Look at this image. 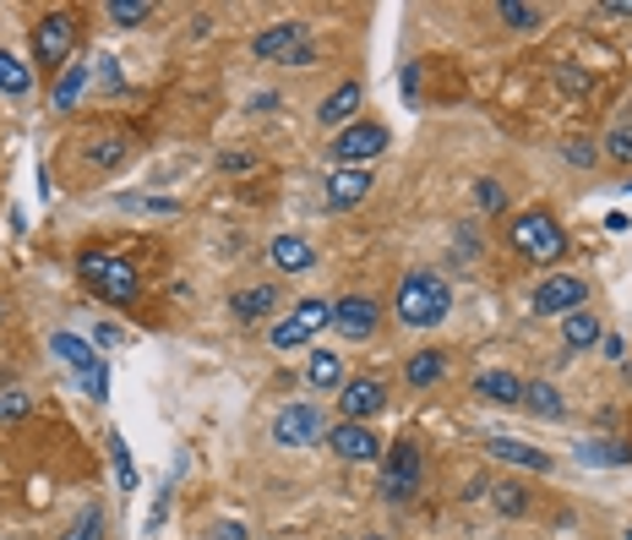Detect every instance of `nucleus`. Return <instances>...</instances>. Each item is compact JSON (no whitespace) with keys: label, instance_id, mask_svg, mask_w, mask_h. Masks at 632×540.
<instances>
[{"label":"nucleus","instance_id":"nucleus-1","mask_svg":"<svg viewBox=\"0 0 632 540\" xmlns=\"http://www.w3.org/2000/svg\"><path fill=\"white\" fill-rule=\"evenodd\" d=\"M447 306H452V289H447L442 273H404V284H398V295H393V312H398V323L404 328H437L447 317Z\"/></svg>","mask_w":632,"mask_h":540},{"label":"nucleus","instance_id":"nucleus-2","mask_svg":"<svg viewBox=\"0 0 632 540\" xmlns=\"http://www.w3.org/2000/svg\"><path fill=\"white\" fill-rule=\"evenodd\" d=\"M77 273H82V284H88L99 300H110V306H131L136 289H142L136 268H131L126 257H110V252H82Z\"/></svg>","mask_w":632,"mask_h":540},{"label":"nucleus","instance_id":"nucleus-3","mask_svg":"<svg viewBox=\"0 0 632 540\" xmlns=\"http://www.w3.org/2000/svg\"><path fill=\"white\" fill-rule=\"evenodd\" d=\"M256 61H273V67H312L316 61V39L312 22H273L252 39Z\"/></svg>","mask_w":632,"mask_h":540},{"label":"nucleus","instance_id":"nucleus-4","mask_svg":"<svg viewBox=\"0 0 632 540\" xmlns=\"http://www.w3.org/2000/svg\"><path fill=\"white\" fill-rule=\"evenodd\" d=\"M507 241H512V252H518V257H529V263H557V257L568 252V235H562V224H557L546 207L518 213Z\"/></svg>","mask_w":632,"mask_h":540},{"label":"nucleus","instance_id":"nucleus-5","mask_svg":"<svg viewBox=\"0 0 632 540\" xmlns=\"http://www.w3.org/2000/svg\"><path fill=\"white\" fill-rule=\"evenodd\" d=\"M71 50H77V17H71V11H44V17L33 22V61L65 71Z\"/></svg>","mask_w":632,"mask_h":540},{"label":"nucleus","instance_id":"nucleus-6","mask_svg":"<svg viewBox=\"0 0 632 540\" xmlns=\"http://www.w3.org/2000/svg\"><path fill=\"white\" fill-rule=\"evenodd\" d=\"M327 437V415L306 399H295V405H284L273 415V442L278 448H316Z\"/></svg>","mask_w":632,"mask_h":540},{"label":"nucleus","instance_id":"nucleus-7","mask_svg":"<svg viewBox=\"0 0 632 540\" xmlns=\"http://www.w3.org/2000/svg\"><path fill=\"white\" fill-rule=\"evenodd\" d=\"M50 349H55V360H65V366L82 377V388H88L99 405L110 399V366H104V360H99L82 338H77V334H50Z\"/></svg>","mask_w":632,"mask_h":540},{"label":"nucleus","instance_id":"nucleus-8","mask_svg":"<svg viewBox=\"0 0 632 540\" xmlns=\"http://www.w3.org/2000/svg\"><path fill=\"white\" fill-rule=\"evenodd\" d=\"M327 153L338 159V170H366L377 153H387V126H377V121H355V126H344V132L333 136Z\"/></svg>","mask_w":632,"mask_h":540},{"label":"nucleus","instance_id":"nucleus-9","mask_svg":"<svg viewBox=\"0 0 632 540\" xmlns=\"http://www.w3.org/2000/svg\"><path fill=\"white\" fill-rule=\"evenodd\" d=\"M583 300H589V284L578 273H551L534 289V317H572V312H583Z\"/></svg>","mask_w":632,"mask_h":540},{"label":"nucleus","instance_id":"nucleus-10","mask_svg":"<svg viewBox=\"0 0 632 540\" xmlns=\"http://www.w3.org/2000/svg\"><path fill=\"white\" fill-rule=\"evenodd\" d=\"M420 448L415 442H398L393 454H387V470H381V497L387 502H409L415 491H420Z\"/></svg>","mask_w":632,"mask_h":540},{"label":"nucleus","instance_id":"nucleus-11","mask_svg":"<svg viewBox=\"0 0 632 540\" xmlns=\"http://www.w3.org/2000/svg\"><path fill=\"white\" fill-rule=\"evenodd\" d=\"M327 448H333L344 465H366V459H377V454H381L377 431H371V426H360V420L333 426V431H327Z\"/></svg>","mask_w":632,"mask_h":540},{"label":"nucleus","instance_id":"nucleus-12","mask_svg":"<svg viewBox=\"0 0 632 540\" xmlns=\"http://www.w3.org/2000/svg\"><path fill=\"white\" fill-rule=\"evenodd\" d=\"M377 317H381V306L371 295H344V300H333V328L344 338H371L377 334Z\"/></svg>","mask_w":632,"mask_h":540},{"label":"nucleus","instance_id":"nucleus-13","mask_svg":"<svg viewBox=\"0 0 632 540\" xmlns=\"http://www.w3.org/2000/svg\"><path fill=\"white\" fill-rule=\"evenodd\" d=\"M387 405V388H381L377 377H360V383H344L338 388V415H349V420H360L366 426V415H377Z\"/></svg>","mask_w":632,"mask_h":540},{"label":"nucleus","instance_id":"nucleus-14","mask_svg":"<svg viewBox=\"0 0 632 540\" xmlns=\"http://www.w3.org/2000/svg\"><path fill=\"white\" fill-rule=\"evenodd\" d=\"M360 104H366V88H360V82H338V88L322 99L316 115H322V126H338V132H344V126H355Z\"/></svg>","mask_w":632,"mask_h":540},{"label":"nucleus","instance_id":"nucleus-15","mask_svg":"<svg viewBox=\"0 0 632 540\" xmlns=\"http://www.w3.org/2000/svg\"><path fill=\"white\" fill-rule=\"evenodd\" d=\"M486 454L502 459V465H518V470H534V475L551 470V454H546V448H529V442H512V437H491Z\"/></svg>","mask_w":632,"mask_h":540},{"label":"nucleus","instance_id":"nucleus-16","mask_svg":"<svg viewBox=\"0 0 632 540\" xmlns=\"http://www.w3.org/2000/svg\"><path fill=\"white\" fill-rule=\"evenodd\" d=\"M371 197V170H333L327 181V203L333 207H360Z\"/></svg>","mask_w":632,"mask_h":540},{"label":"nucleus","instance_id":"nucleus-17","mask_svg":"<svg viewBox=\"0 0 632 540\" xmlns=\"http://www.w3.org/2000/svg\"><path fill=\"white\" fill-rule=\"evenodd\" d=\"M0 93L6 99H28L33 93V67L17 50H0Z\"/></svg>","mask_w":632,"mask_h":540},{"label":"nucleus","instance_id":"nucleus-18","mask_svg":"<svg viewBox=\"0 0 632 540\" xmlns=\"http://www.w3.org/2000/svg\"><path fill=\"white\" fill-rule=\"evenodd\" d=\"M273 263L284 273H306L316 263V246L300 235H273Z\"/></svg>","mask_w":632,"mask_h":540},{"label":"nucleus","instance_id":"nucleus-19","mask_svg":"<svg viewBox=\"0 0 632 540\" xmlns=\"http://www.w3.org/2000/svg\"><path fill=\"white\" fill-rule=\"evenodd\" d=\"M442 371H447V355H442V349H420V355H409V366H404V383H409V388H431Z\"/></svg>","mask_w":632,"mask_h":540},{"label":"nucleus","instance_id":"nucleus-20","mask_svg":"<svg viewBox=\"0 0 632 540\" xmlns=\"http://www.w3.org/2000/svg\"><path fill=\"white\" fill-rule=\"evenodd\" d=\"M562 338H568V349H594L605 338V328L594 312H572V317H562Z\"/></svg>","mask_w":632,"mask_h":540},{"label":"nucleus","instance_id":"nucleus-21","mask_svg":"<svg viewBox=\"0 0 632 540\" xmlns=\"http://www.w3.org/2000/svg\"><path fill=\"white\" fill-rule=\"evenodd\" d=\"M306 383H312L316 394H327V388H344V360H338L333 349H316L312 366H306Z\"/></svg>","mask_w":632,"mask_h":540},{"label":"nucleus","instance_id":"nucleus-22","mask_svg":"<svg viewBox=\"0 0 632 540\" xmlns=\"http://www.w3.org/2000/svg\"><path fill=\"white\" fill-rule=\"evenodd\" d=\"M480 399H497V405H523V383L512 371H480Z\"/></svg>","mask_w":632,"mask_h":540},{"label":"nucleus","instance_id":"nucleus-23","mask_svg":"<svg viewBox=\"0 0 632 540\" xmlns=\"http://www.w3.org/2000/svg\"><path fill=\"white\" fill-rule=\"evenodd\" d=\"M278 295H284L278 284H256V289H241V295L230 300V312H235V317H262V312L278 306Z\"/></svg>","mask_w":632,"mask_h":540},{"label":"nucleus","instance_id":"nucleus-24","mask_svg":"<svg viewBox=\"0 0 632 540\" xmlns=\"http://www.w3.org/2000/svg\"><path fill=\"white\" fill-rule=\"evenodd\" d=\"M523 405L534 409L540 420H562V415H568V409H562V394H557L551 383H529V388H523Z\"/></svg>","mask_w":632,"mask_h":540},{"label":"nucleus","instance_id":"nucleus-25","mask_svg":"<svg viewBox=\"0 0 632 540\" xmlns=\"http://www.w3.org/2000/svg\"><path fill=\"white\" fill-rule=\"evenodd\" d=\"M126 153H131L126 136H93V142H88V159H93L99 170H115V164H126Z\"/></svg>","mask_w":632,"mask_h":540},{"label":"nucleus","instance_id":"nucleus-26","mask_svg":"<svg viewBox=\"0 0 632 540\" xmlns=\"http://www.w3.org/2000/svg\"><path fill=\"white\" fill-rule=\"evenodd\" d=\"M491 502H497V513H502V519H523V513H529V491H523V486H512V480L491 486Z\"/></svg>","mask_w":632,"mask_h":540},{"label":"nucleus","instance_id":"nucleus-27","mask_svg":"<svg viewBox=\"0 0 632 540\" xmlns=\"http://www.w3.org/2000/svg\"><path fill=\"white\" fill-rule=\"evenodd\" d=\"M312 328H306V323H300V317H295V312H289V317H284V323H278V328H273V349H306V344H312Z\"/></svg>","mask_w":632,"mask_h":540},{"label":"nucleus","instance_id":"nucleus-28","mask_svg":"<svg viewBox=\"0 0 632 540\" xmlns=\"http://www.w3.org/2000/svg\"><path fill=\"white\" fill-rule=\"evenodd\" d=\"M497 17H502L507 28H523V33L546 22V11H540V6H523V0H502V6H497Z\"/></svg>","mask_w":632,"mask_h":540},{"label":"nucleus","instance_id":"nucleus-29","mask_svg":"<svg viewBox=\"0 0 632 540\" xmlns=\"http://www.w3.org/2000/svg\"><path fill=\"white\" fill-rule=\"evenodd\" d=\"M104 17H110L115 28H136V22H147V17H153V6H147V0H110V6H104Z\"/></svg>","mask_w":632,"mask_h":540},{"label":"nucleus","instance_id":"nucleus-30","mask_svg":"<svg viewBox=\"0 0 632 540\" xmlns=\"http://www.w3.org/2000/svg\"><path fill=\"white\" fill-rule=\"evenodd\" d=\"M578 459H589V465H632V448H616V442H578Z\"/></svg>","mask_w":632,"mask_h":540},{"label":"nucleus","instance_id":"nucleus-31","mask_svg":"<svg viewBox=\"0 0 632 540\" xmlns=\"http://www.w3.org/2000/svg\"><path fill=\"white\" fill-rule=\"evenodd\" d=\"M82 88H88V67H65L61 82H55V110H71Z\"/></svg>","mask_w":632,"mask_h":540},{"label":"nucleus","instance_id":"nucleus-32","mask_svg":"<svg viewBox=\"0 0 632 540\" xmlns=\"http://www.w3.org/2000/svg\"><path fill=\"white\" fill-rule=\"evenodd\" d=\"M99 536H104V513H99V502H88L77 513V524L65 530V540H99Z\"/></svg>","mask_w":632,"mask_h":540},{"label":"nucleus","instance_id":"nucleus-33","mask_svg":"<svg viewBox=\"0 0 632 540\" xmlns=\"http://www.w3.org/2000/svg\"><path fill=\"white\" fill-rule=\"evenodd\" d=\"M605 153L616 159V164H632V121H616L611 136H605Z\"/></svg>","mask_w":632,"mask_h":540},{"label":"nucleus","instance_id":"nucleus-34","mask_svg":"<svg viewBox=\"0 0 632 540\" xmlns=\"http://www.w3.org/2000/svg\"><path fill=\"white\" fill-rule=\"evenodd\" d=\"M295 317H300V323H306V328H333V306H327V300H300V306H295Z\"/></svg>","mask_w":632,"mask_h":540},{"label":"nucleus","instance_id":"nucleus-35","mask_svg":"<svg viewBox=\"0 0 632 540\" xmlns=\"http://www.w3.org/2000/svg\"><path fill=\"white\" fill-rule=\"evenodd\" d=\"M110 459H115V480H121V486H136V470H131V454H126V442H121V437H110Z\"/></svg>","mask_w":632,"mask_h":540},{"label":"nucleus","instance_id":"nucleus-36","mask_svg":"<svg viewBox=\"0 0 632 540\" xmlns=\"http://www.w3.org/2000/svg\"><path fill=\"white\" fill-rule=\"evenodd\" d=\"M475 203L486 207V213H502V207H507V192L497 186V181H480V186H475Z\"/></svg>","mask_w":632,"mask_h":540},{"label":"nucleus","instance_id":"nucleus-37","mask_svg":"<svg viewBox=\"0 0 632 540\" xmlns=\"http://www.w3.org/2000/svg\"><path fill=\"white\" fill-rule=\"evenodd\" d=\"M28 415V394H0V420H22Z\"/></svg>","mask_w":632,"mask_h":540},{"label":"nucleus","instance_id":"nucleus-38","mask_svg":"<svg viewBox=\"0 0 632 540\" xmlns=\"http://www.w3.org/2000/svg\"><path fill=\"white\" fill-rule=\"evenodd\" d=\"M207 540H246V524H241V519H218V524L207 530Z\"/></svg>","mask_w":632,"mask_h":540},{"label":"nucleus","instance_id":"nucleus-39","mask_svg":"<svg viewBox=\"0 0 632 540\" xmlns=\"http://www.w3.org/2000/svg\"><path fill=\"white\" fill-rule=\"evenodd\" d=\"M568 164H578V170H589V164H594V147H589L583 136H578V142H568Z\"/></svg>","mask_w":632,"mask_h":540},{"label":"nucleus","instance_id":"nucleus-40","mask_svg":"<svg viewBox=\"0 0 632 540\" xmlns=\"http://www.w3.org/2000/svg\"><path fill=\"white\" fill-rule=\"evenodd\" d=\"M600 349H605L611 360H622V355H628V344H622V338H616V334H605V338H600Z\"/></svg>","mask_w":632,"mask_h":540},{"label":"nucleus","instance_id":"nucleus-41","mask_svg":"<svg viewBox=\"0 0 632 540\" xmlns=\"http://www.w3.org/2000/svg\"><path fill=\"white\" fill-rule=\"evenodd\" d=\"M256 159L252 153H224V170H252Z\"/></svg>","mask_w":632,"mask_h":540},{"label":"nucleus","instance_id":"nucleus-42","mask_svg":"<svg viewBox=\"0 0 632 540\" xmlns=\"http://www.w3.org/2000/svg\"><path fill=\"white\" fill-rule=\"evenodd\" d=\"M600 11H605V17H632V0H605Z\"/></svg>","mask_w":632,"mask_h":540},{"label":"nucleus","instance_id":"nucleus-43","mask_svg":"<svg viewBox=\"0 0 632 540\" xmlns=\"http://www.w3.org/2000/svg\"><path fill=\"white\" fill-rule=\"evenodd\" d=\"M628 540H632V530H628Z\"/></svg>","mask_w":632,"mask_h":540}]
</instances>
